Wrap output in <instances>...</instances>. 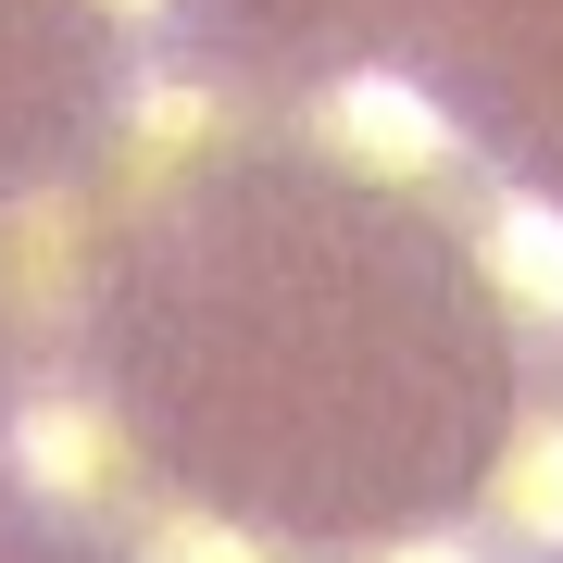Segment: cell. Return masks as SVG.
I'll return each instance as SVG.
<instances>
[{
    "label": "cell",
    "mask_w": 563,
    "mask_h": 563,
    "mask_svg": "<svg viewBox=\"0 0 563 563\" xmlns=\"http://www.w3.org/2000/svg\"><path fill=\"white\" fill-rule=\"evenodd\" d=\"M463 251H476L488 301H501L539 351H563V201L551 188H476V201H463Z\"/></svg>",
    "instance_id": "3957f363"
},
{
    "label": "cell",
    "mask_w": 563,
    "mask_h": 563,
    "mask_svg": "<svg viewBox=\"0 0 563 563\" xmlns=\"http://www.w3.org/2000/svg\"><path fill=\"white\" fill-rule=\"evenodd\" d=\"M301 139L325 163H351V176H376V188H451L463 176V113L439 88H413L401 63H339L313 88Z\"/></svg>",
    "instance_id": "6da1fadb"
},
{
    "label": "cell",
    "mask_w": 563,
    "mask_h": 563,
    "mask_svg": "<svg viewBox=\"0 0 563 563\" xmlns=\"http://www.w3.org/2000/svg\"><path fill=\"white\" fill-rule=\"evenodd\" d=\"M88 288V201L76 188H38V201L0 213V313L13 325H63Z\"/></svg>",
    "instance_id": "277c9868"
},
{
    "label": "cell",
    "mask_w": 563,
    "mask_h": 563,
    "mask_svg": "<svg viewBox=\"0 0 563 563\" xmlns=\"http://www.w3.org/2000/svg\"><path fill=\"white\" fill-rule=\"evenodd\" d=\"M125 563H288V539L251 526V514H225V501H151Z\"/></svg>",
    "instance_id": "8992f818"
},
{
    "label": "cell",
    "mask_w": 563,
    "mask_h": 563,
    "mask_svg": "<svg viewBox=\"0 0 563 563\" xmlns=\"http://www.w3.org/2000/svg\"><path fill=\"white\" fill-rule=\"evenodd\" d=\"M488 539L563 551V401H526L501 463H488Z\"/></svg>",
    "instance_id": "5b68a950"
},
{
    "label": "cell",
    "mask_w": 563,
    "mask_h": 563,
    "mask_svg": "<svg viewBox=\"0 0 563 563\" xmlns=\"http://www.w3.org/2000/svg\"><path fill=\"white\" fill-rule=\"evenodd\" d=\"M125 139H139V163H188V151H213V139H225V88L188 76V63H163V76L125 88Z\"/></svg>",
    "instance_id": "52a82bcc"
},
{
    "label": "cell",
    "mask_w": 563,
    "mask_h": 563,
    "mask_svg": "<svg viewBox=\"0 0 563 563\" xmlns=\"http://www.w3.org/2000/svg\"><path fill=\"white\" fill-rule=\"evenodd\" d=\"M101 25H125V38H151V25H176V0H88Z\"/></svg>",
    "instance_id": "9c48e42d"
},
{
    "label": "cell",
    "mask_w": 563,
    "mask_h": 563,
    "mask_svg": "<svg viewBox=\"0 0 563 563\" xmlns=\"http://www.w3.org/2000/svg\"><path fill=\"white\" fill-rule=\"evenodd\" d=\"M0 463L38 514H101V501H125V413L76 376H38L0 401Z\"/></svg>",
    "instance_id": "7a4b0ae2"
},
{
    "label": "cell",
    "mask_w": 563,
    "mask_h": 563,
    "mask_svg": "<svg viewBox=\"0 0 563 563\" xmlns=\"http://www.w3.org/2000/svg\"><path fill=\"white\" fill-rule=\"evenodd\" d=\"M351 563H488L476 526H401V539H363Z\"/></svg>",
    "instance_id": "ba28073f"
}]
</instances>
